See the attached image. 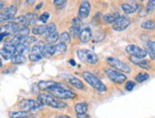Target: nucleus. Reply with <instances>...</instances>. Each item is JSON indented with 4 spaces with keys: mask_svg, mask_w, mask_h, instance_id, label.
Masks as SVG:
<instances>
[{
    "mask_svg": "<svg viewBox=\"0 0 155 118\" xmlns=\"http://www.w3.org/2000/svg\"><path fill=\"white\" fill-rule=\"evenodd\" d=\"M88 110V105L84 102L78 103L75 106V111L77 114H81V113H86V111Z\"/></svg>",
    "mask_w": 155,
    "mask_h": 118,
    "instance_id": "19",
    "label": "nucleus"
},
{
    "mask_svg": "<svg viewBox=\"0 0 155 118\" xmlns=\"http://www.w3.org/2000/svg\"><path fill=\"white\" fill-rule=\"evenodd\" d=\"M155 9V0H150V1L147 2V12H151Z\"/></svg>",
    "mask_w": 155,
    "mask_h": 118,
    "instance_id": "40",
    "label": "nucleus"
},
{
    "mask_svg": "<svg viewBox=\"0 0 155 118\" xmlns=\"http://www.w3.org/2000/svg\"><path fill=\"white\" fill-rule=\"evenodd\" d=\"M56 49H57V53H65L67 51V46L65 43H62V42H59L58 44H56Z\"/></svg>",
    "mask_w": 155,
    "mask_h": 118,
    "instance_id": "32",
    "label": "nucleus"
},
{
    "mask_svg": "<svg viewBox=\"0 0 155 118\" xmlns=\"http://www.w3.org/2000/svg\"><path fill=\"white\" fill-rule=\"evenodd\" d=\"M55 118H71V117H69L67 115H57Z\"/></svg>",
    "mask_w": 155,
    "mask_h": 118,
    "instance_id": "46",
    "label": "nucleus"
},
{
    "mask_svg": "<svg viewBox=\"0 0 155 118\" xmlns=\"http://www.w3.org/2000/svg\"><path fill=\"white\" fill-rule=\"evenodd\" d=\"M54 4L57 8H59V9H62L63 7H65V5L67 4V1H63V0H56V1H54Z\"/></svg>",
    "mask_w": 155,
    "mask_h": 118,
    "instance_id": "39",
    "label": "nucleus"
},
{
    "mask_svg": "<svg viewBox=\"0 0 155 118\" xmlns=\"http://www.w3.org/2000/svg\"><path fill=\"white\" fill-rule=\"evenodd\" d=\"M48 91L52 95L58 99H73L76 97L75 92L68 89V88L65 87L62 84H59V83L58 86H53L50 89H48Z\"/></svg>",
    "mask_w": 155,
    "mask_h": 118,
    "instance_id": "2",
    "label": "nucleus"
},
{
    "mask_svg": "<svg viewBox=\"0 0 155 118\" xmlns=\"http://www.w3.org/2000/svg\"><path fill=\"white\" fill-rule=\"evenodd\" d=\"M80 33H81V28L74 27V26H72V27L70 28V35L72 37H77L78 35L80 36Z\"/></svg>",
    "mask_w": 155,
    "mask_h": 118,
    "instance_id": "37",
    "label": "nucleus"
},
{
    "mask_svg": "<svg viewBox=\"0 0 155 118\" xmlns=\"http://www.w3.org/2000/svg\"><path fill=\"white\" fill-rule=\"evenodd\" d=\"M122 9H123V11L124 12V13L127 14V15L133 14L137 11V7H135V6H133V5H130L128 3H124L122 5Z\"/></svg>",
    "mask_w": 155,
    "mask_h": 118,
    "instance_id": "24",
    "label": "nucleus"
},
{
    "mask_svg": "<svg viewBox=\"0 0 155 118\" xmlns=\"http://www.w3.org/2000/svg\"><path fill=\"white\" fill-rule=\"evenodd\" d=\"M129 24H130L129 19H127V16H120L115 21L114 24L112 25V27H113V29H114L115 31L121 32V31L126 30V29L129 26Z\"/></svg>",
    "mask_w": 155,
    "mask_h": 118,
    "instance_id": "10",
    "label": "nucleus"
},
{
    "mask_svg": "<svg viewBox=\"0 0 155 118\" xmlns=\"http://www.w3.org/2000/svg\"><path fill=\"white\" fill-rule=\"evenodd\" d=\"M90 10H91V4L88 1H82L80 5V9H79V17L81 19H86V17L90 14Z\"/></svg>",
    "mask_w": 155,
    "mask_h": 118,
    "instance_id": "12",
    "label": "nucleus"
},
{
    "mask_svg": "<svg viewBox=\"0 0 155 118\" xmlns=\"http://www.w3.org/2000/svg\"><path fill=\"white\" fill-rule=\"evenodd\" d=\"M140 15H141V16H145V15H147V11H142V12H140Z\"/></svg>",
    "mask_w": 155,
    "mask_h": 118,
    "instance_id": "47",
    "label": "nucleus"
},
{
    "mask_svg": "<svg viewBox=\"0 0 155 118\" xmlns=\"http://www.w3.org/2000/svg\"><path fill=\"white\" fill-rule=\"evenodd\" d=\"M58 85V83L54 82V81H41L38 84V86L39 90H48L51 87L56 86Z\"/></svg>",
    "mask_w": 155,
    "mask_h": 118,
    "instance_id": "16",
    "label": "nucleus"
},
{
    "mask_svg": "<svg viewBox=\"0 0 155 118\" xmlns=\"http://www.w3.org/2000/svg\"><path fill=\"white\" fill-rule=\"evenodd\" d=\"M56 30H57V26H56L55 23H54V22L49 23V24L47 25V31H46V34H45L46 37L48 36V35H50V34L55 33Z\"/></svg>",
    "mask_w": 155,
    "mask_h": 118,
    "instance_id": "33",
    "label": "nucleus"
},
{
    "mask_svg": "<svg viewBox=\"0 0 155 118\" xmlns=\"http://www.w3.org/2000/svg\"><path fill=\"white\" fill-rule=\"evenodd\" d=\"M25 3L26 4H33V3H35V1H26Z\"/></svg>",
    "mask_w": 155,
    "mask_h": 118,
    "instance_id": "51",
    "label": "nucleus"
},
{
    "mask_svg": "<svg viewBox=\"0 0 155 118\" xmlns=\"http://www.w3.org/2000/svg\"><path fill=\"white\" fill-rule=\"evenodd\" d=\"M29 50H30L29 46H27V45H25V44L20 43V44H17V45H16V53H17L18 55H23L24 53L29 52Z\"/></svg>",
    "mask_w": 155,
    "mask_h": 118,
    "instance_id": "26",
    "label": "nucleus"
},
{
    "mask_svg": "<svg viewBox=\"0 0 155 118\" xmlns=\"http://www.w3.org/2000/svg\"><path fill=\"white\" fill-rule=\"evenodd\" d=\"M37 41V38H35V37H33V36H28V37H26L24 39L22 40V44H25V45H27V46H29V44H31V43H34V42H35Z\"/></svg>",
    "mask_w": 155,
    "mask_h": 118,
    "instance_id": "34",
    "label": "nucleus"
},
{
    "mask_svg": "<svg viewBox=\"0 0 155 118\" xmlns=\"http://www.w3.org/2000/svg\"><path fill=\"white\" fill-rule=\"evenodd\" d=\"M3 48L5 50H7L8 52L12 53V54H14L15 55V53H16V46L13 43H11V42H6L3 46Z\"/></svg>",
    "mask_w": 155,
    "mask_h": 118,
    "instance_id": "27",
    "label": "nucleus"
},
{
    "mask_svg": "<svg viewBox=\"0 0 155 118\" xmlns=\"http://www.w3.org/2000/svg\"><path fill=\"white\" fill-rule=\"evenodd\" d=\"M55 53H57L56 45H54V44H49V43H47V44L44 45L43 49H42V54H43L44 58L49 59V58L53 57Z\"/></svg>",
    "mask_w": 155,
    "mask_h": 118,
    "instance_id": "14",
    "label": "nucleus"
},
{
    "mask_svg": "<svg viewBox=\"0 0 155 118\" xmlns=\"http://www.w3.org/2000/svg\"><path fill=\"white\" fill-rule=\"evenodd\" d=\"M47 31L46 25H35L32 29V33L34 35H45Z\"/></svg>",
    "mask_w": 155,
    "mask_h": 118,
    "instance_id": "21",
    "label": "nucleus"
},
{
    "mask_svg": "<svg viewBox=\"0 0 155 118\" xmlns=\"http://www.w3.org/2000/svg\"><path fill=\"white\" fill-rule=\"evenodd\" d=\"M69 83L74 87L78 88V89H84V85L82 84L80 79H78L76 77H70L69 78Z\"/></svg>",
    "mask_w": 155,
    "mask_h": 118,
    "instance_id": "20",
    "label": "nucleus"
},
{
    "mask_svg": "<svg viewBox=\"0 0 155 118\" xmlns=\"http://www.w3.org/2000/svg\"><path fill=\"white\" fill-rule=\"evenodd\" d=\"M9 116L12 118H26L29 117V113L25 110L14 111V113H9Z\"/></svg>",
    "mask_w": 155,
    "mask_h": 118,
    "instance_id": "23",
    "label": "nucleus"
},
{
    "mask_svg": "<svg viewBox=\"0 0 155 118\" xmlns=\"http://www.w3.org/2000/svg\"><path fill=\"white\" fill-rule=\"evenodd\" d=\"M49 17H50L49 13H43L42 15H41L39 16V20H40L41 22H43V23H46L47 20L49 19Z\"/></svg>",
    "mask_w": 155,
    "mask_h": 118,
    "instance_id": "42",
    "label": "nucleus"
},
{
    "mask_svg": "<svg viewBox=\"0 0 155 118\" xmlns=\"http://www.w3.org/2000/svg\"><path fill=\"white\" fill-rule=\"evenodd\" d=\"M79 39L81 42L83 43H86L88 42L89 40H91L92 39V32L89 28H84L82 29L80 33V36H79Z\"/></svg>",
    "mask_w": 155,
    "mask_h": 118,
    "instance_id": "15",
    "label": "nucleus"
},
{
    "mask_svg": "<svg viewBox=\"0 0 155 118\" xmlns=\"http://www.w3.org/2000/svg\"><path fill=\"white\" fill-rule=\"evenodd\" d=\"M16 7L15 6H10V7L6 8L4 11L1 12L0 14V21L4 22V21H8V20H13L15 19V15L16 14Z\"/></svg>",
    "mask_w": 155,
    "mask_h": 118,
    "instance_id": "9",
    "label": "nucleus"
},
{
    "mask_svg": "<svg viewBox=\"0 0 155 118\" xmlns=\"http://www.w3.org/2000/svg\"><path fill=\"white\" fill-rule=\"evenodd\" d=\"M59 40H61V42L62 43H69L70 40H71V37H70V34L69 33H66L64 32L61 35V37H59Z\"/></svg>",
    "mask_w": 155,
    "mask_h": 118,
    "instance_id": "30",
    "label": "nucleus"
},
{
    "mask_svg": "<svg viewBox=\"0 0 155 118\" xmlns=\"http://www.w3.org/2000/svg\"><path fill=\"white\" fill-rule=\"evenodd\" d=\"M25 16L28 19L30 23H35V22H37L38 19H39V17H38L37 14H33V13H29Z\"/></svg>",
    "mask_w": 155,
    "mask_h": 118,
    "instance_id": "36",
    "label": "nucleus"
},
{
    "mask_svg": "<svg viewBox=\"0 0 155 118\" xmlns=\"http://www.w3.org/2000/svg\"><path fill=\"white\" fill-rule=\"evenodd\" d=\"M119 17H120V15H119V14H107V15H104L103 16V19L106 23H109V24L113 25Z\"/></svg>",
    "mask_w": 155,
    "mask_h": 118,
    "instance_id": "18",
    "label": "nucleus"
},
{
    "mask_svg": "<svg viewBox=\"0 0 155 118\" xmlns=\"http://www.w3.org/2000/svg\"><path fill=\"white\" fill-rule=\"evenodd\" d=\"M78 57L79 59L85 63L88 64H96L99 62V58L98 56L93 53L90 50H87V49H81V50H78Z\"/></svg>",
    "mask_w": 155,
    "mask_h": 118,
    "instance_id": "4",
    "label": "nucleus"
},
{
    "mask_svg": "<svg viewBox=\"0 0 155 118\" xmlns=\"http://www.w3.org/2000/svg\"><path fill=\"white\" fill-rule=\"evenodd\" d=\"M26 118H30V117H26Z\"/></svg>",
    "mask_w": 155,
    "mask_h": 118,
    "instance_id": "52",
    "label": "nucleus"
},
{
    "mask_svg": "<svg viewBox=\"0 0 155 118\" xmlns=\"http://www.w3.org/2000/svg\"><path fill=\"white\" fill-rule=\"evenodd\" d=\"M59 37H61V36L58 35V33L55 32V33H53V34L48 35V36L46 37V41L49 44H53V43L57 42V41L59 39Z\"/></svg>",
    "mask_w": 155,
    "mask_h": 118,
    "instance_id": "25",
    "label": "nucleus"
},
{
    "mask_svg": "<svg viewBox=\"0 0 155 118\" xmlns=\"http://www.w3.org/2000/svg\"><path fill=\"white\" fill-rule=\"evenodd\" d=\"M27 59L26 57H24L23 55H18V54H15L13 58H12L11 62L14 63V64H22L26 62Z\"/></svg>",
    "mask_w": 155,
    "mask_h": 118,
    "instance_id": "22",
    "label": "nucleus"
},
{
    "mask_svg": "<svg viewBox=\"0 0 155 118\" xmlns=\"http://www.w3.org/2000/svg\"><path fill=\"white\" fill-rule=\"evenodd\" d=\"M104 72L107 77L109 78V80H111L115 84L121 85L127 81V76L120 73V71H117V70H114L112 68H105Z\"/></svg>",
    "mask_w": 155,
    "mask_h": 118,
    "instance_id": "6",
    "label": "nucleus"
},
{
    "mask_svg": "<svg viewBox=\"0 0 155 118\" xmlns=\"http://www.w3.org/2000/svg\"><path fill=\"white\" fill-rule=\"evenodd\" d=\"M70 62L71 64H72V66H76V62H75L73 60H70V62Z\"/></svg>",
    "mask_w": 155,
    "mask_h": 118,
    "instance_id": "50",
    "label": "nucleus"
},
{
    "mask_svg": "<svg viewBox=\"0 0 155 118\" xmlns=\"http://www.w3.org/2000/svg\"><path fill=\"white\" fill-rule=\"evenodd\" d=\"M0 9H1V12L4 11V1H1V5H0Z\"/></svg>",
    "mask_w": 155,
    "mask_h": 118,
    "instance_id": "48",
    "label": "nucleus"
},
{
    "mask_svg": "<svg viewBox=\"0 0 155 118\" xmlns=\"http://www.w3.org/2000/svg\"><path fill=\"white\" fill-rule=\"evenodd\" d=\"M77 117L78 118H90L87 113H81V114H77Z\"/></svg>",
    "mask_w": 155,
    "mask_h": 118,
    "instance_id": "44",
    "label": "nucleus"
},
{
    "mask_svg": "<svg viewBox=\"0 0 155 118\" xmlns=\"http://www.w3.org/2000/svg\"><path fill=\"white\" fill-rule=\"evenodd\" d=\"M18 106L21 110H25V111L37 110L42 107L38 101H35V100H33V99H23L19 102Z\"/></svg>",
    "mask_w": 155,
    "mask_h": 118,
    "instance_id": "7",
    "label": "nucleus"
},
{
    "mask_svg": "<svg viewBox=\"0 0 155 118\" xmlns=\"http://www.w3.org/2000/svg\"><path fill=\"white\" fill-rule=\"evenodd\" d=\"M107 63L113 68H116L118 71H122L124 73H129L130 72V67L127 66V63H124V62L120 61L119 59L114 58V57H108L106 59Z\"/></svg>",
    "mask_w": 155,
    "mask_h": 118,
    "instance_id": "5",
    "label": "nucleus"
},
{
    "mask_svg": "<svg viewBox=\"0 0 155 118\" xmlns=\"http://www.w3.org/2000/svg\"><path fill=\"white\" fill-rule=\"evenodd\" d=\"M41 7H42V3H40L39 5H38V6H37V8H35V10H39Z\"/></svg>",
    "mask_w": 155,
    "mask_h": 118,
    "instance_id": "49",
    "label": "nucleus"
},
{
    "mask_svg": "<svg viewBox=\"0 0 155 118\" xmlns=\"http://www.w3.org/2000/svg\"><path fill=\"white\" fill-rule=\"evenodd\" d=\"M135 83L134 82H132V81H128L127 84H126V89L127 90V91H131L134 88V86H135Z\"/></svg>",
    "mask_w": 155,
    "mask_h": 118,
    "instance_id": "43",
    "label": "nucleus"
},
{
    "mask_svg": "<svg viewBox=\"0 0 155 118\" xmlns=\"http://www.w3.org/2000/svg\"><path fill=\"white\" fill-rule=\"evenodd\" d=\"M147 50L150 52V54L151 55V57L155 60V41H148Z\"/></svg>",
    "mask_w": 155,
    "mask_h": 118,
    "instance_id": "29",
    "label": "nucleus"
},
{
    "mask_svg": "<svg viewBox=\"0 0 155 118\" xmlns=\"http://www.w3.org/2000/svg\"><path fill=\"white\" fill-rule=\"evenodd\" d=\"M14 23H15L16 25H18L19 28H23V27H28L31 23L28 20V19L25 15H21V16H17L15 17V19L12 20Z\"/></svg>",
    "mask_w": 155,
    "mask_h": 118,
    "instance_id": "17",
    "label": "nucleus"
},
{
    "mask_svg": "<svg viewBox=\"0 0 155 118\" xmlns=\"http://www.w3.org/2000/svg\"><path fill=\"white\" fill-rule=\"evenodd\" d=\"M148 78H150V75H148L147 73H145V72H141L139 73L138 75L135 77V80L138 82V83H143V82H145L147 81Z\"/></svg>",
    "mask_w": 155,
    "mask_h": 118,
    "instance_id": "28",
    "label": "nucleus"
},
{
    "mask_svg": "<svg viewBox=\"0 0 155 118\" xmlns=\"http://www.w3.org/2000/svg\"><path fill=\"white\" fill-rule=\"evenodd\" d=\"M155 24H154V21L153 20H147L145 22H143L141 24V27L143 29H146V30H150V29L154 28Z\"/></svg>",
    "mask_w": 155,
    "mask_h": 118,
    "instance_id": "31",
    "label": "nucleus"
},
{
    "mask_svg": "<svg viewBox=\"0 0 155 118\" xmlns=\"http://www.w3.org/2000/svg\"><path fill=\"white\" fill-rule=\"evenodd\" d=\"M126 51L131 57H135V58H139V59H144L147 55V53L145 49H143L141 47L134 45V44L127 45L126 47Z\"/></svg>",
    "mask_w": 155,
    "mask_h": 118,
    "instance_id": "8",
    "label": "nucleus"
},
{
    "mask_svg": "<svg viewBox=\"0 0 155 118\" xmlns=\"http://www.w3.org/2000/svg\"><path fill=\"white\" fill-rule=\"evenodd\" d=\"M42 58H44L43 55H35V54H31V53L29 54V60L32 62H38Z\"/></svg>",
    "mask_w": 155,
    "mask_h": 118,
    "instance_id": "38",
    "label": "nucleus"
},
{
    "mask_svg": "<svg viewBox=\"0 0 155 118\" xmlns=\"http://www.w3.org/2000/svg\"><path fill=\"white\" fill-rule=\"evenodd\" d=\"M16 69H14V70H12V69H9V70H6V71H3V74H7V73H11V72H15Z\"/></svg>",
    "mask_w": 155,
    "mask_h": 118,
    "instance_id": "45",
    "label": "nucleus"
},
{
    "mask_svg": "<svg viewBox=\"0 0 155 118\" xmlns=\"http://www.w3.org/2000/svg\"><path fill=\"white\" fill-rule=\"evenodd\" d=\"M15 55L14 54H12V53H10V52H8L7 50H5L4 48H2L1 49V57L3 58V59H5V60H12V58H13Z\"/></svg>",
    "mask_w": 155,
    "mask_h": 118,
    "instance_id": "35",
    "label": "nucleus"
},
{
    "mask_svg": "<svg viewBox=\"0 0 155 118\" xmlns=\"http://www.w3.org/2000/svg\"><path fill=\"white\" fill-rule=\"evenodd\" d=\"M81 76H82V78L96 90H98L100 92H105L107 90L104 84H103V82L94 74L88 72V71H84V72H82Z\"/></svg>",
    "mask_w": 155,
    "mask_h": 118,
    "instance_id": "3",
    "label": "nucleus"
},
{
    "mask_svg": "<svg viewBox=\"0 0 155 118\" xmlns=\"http://www.w3.org/2000/svg\"><path fill=\"white\" fill-rule=\"evenodd\" d=\"M129 61L136 64V66H139L142 68H145V69H150L151 67V64L150 62H148L147 60H143V59H139V58H135V57H130L129 58Z\"/></svg>",
    "mask_w": 155,
    "mask_h": 118,
    "instance_id": "13",
    "label": "nucleus"
},
{
    "mask_svg": "<svg viewBox=\"0 0 155 118\" xmlns=\"http://www.w3.org/2000/svg\"><path fill=\"white\" fill-rule=\"evenodd\" d=\"M72 25L74 27H79L81 28V20L80 17H75V19H72Z\"/></svg>",
    "mask_w": 155,
    "mask_h": 118,
    "instance_id": "41",
    "label": "nucleus"
},
{
    "mask_svg": "<svg viewBox=\"0 0 155 118\" xmlns=\"http://www.w3.org/2000/svg\"><path fill=\"white\" fill-rule=\"evenodd\" d=\"M38 102L41 106H49L54 109H65L67 108L66 103L61 101V99L55 97L52 94H40L38 97Z\"/></svg>",
    "mask_w": 155,
    "mask_h": 118,
    "instance_id": "1",
    "label": "nucleus"
},
{
    "mask_svg": "<svg viewBox=\"0 0 155 118\" xmlns=\"http://www.w3.org/2000/svg\"><path fill=\"white\" fill-rule=\"evenodd\" d=\"M19 26L16 25L15 23H14L13 21L9 22L8 24H6L5 26H3L1 28V32L2 33H6L8 35V36H15L17 34V32L19 31Z\"/></svg>",
    "mask_w": 155,
    "mask_h": 118,
    "instance_id": "11",
    "label": "nucleus"
}]
</instances>
